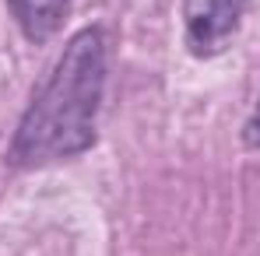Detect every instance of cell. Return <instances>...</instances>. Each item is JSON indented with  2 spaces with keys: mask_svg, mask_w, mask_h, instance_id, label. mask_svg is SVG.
I'll return each instance as SVG.
<instances>
[{
  "mask_svg": "<svg viewBox=\"0 0 260 256\" xmlns=\"http://www.w3.org/2000/svg\"><path fill=\"white\" fill-rule=\"evenodd\" d=\"M106 88V43L102 28H81L46 78L28 113L14 130L7 162L14 169H39L74 158L95 144V116Z\"/></svg>",
  "mask_w": 260,
  "mask_h": 256,
  "instance_id": "1",
  "label": "cell"
},
{
  "mask_svg": "<svg viewBox=\"0 0 260 256\" xmlns=\"http://www.w3.org/2000/svg\"><path fill=\"white\" fill-rule=\"evenodd\" d=\"M246 0H183V28L193 56H215L232 43Z\"/></svg>",
  "mask_w": 260,
  "mask_h": 256,
  "instance_id": "2",
  "label": "cell"
},
{
  "mask_svg": "<svg viewBox=\"0 0 260 256\" xmlns=\"http://www.w3.org/2000/svg\"><path fill=\"white\" fill-rule=\"evenodd\" d=\"M7 7L32 43H46L49 35L60 32L71 11V0H7Z\"/></svg>",
  "mask_w": 260,
  "mask_h": 256,
  "instance_id": "3",
  "label": "cell"
},
{
  "mask_svg": "<svg viewBox=\"0 0 260 256\" xmlns=\"http://www.w3.org/2000/svg\"><path fill=\"white\" fill-rule=\"evenodd\" d=\"M243 140H246V148H253V151H260V102H257V109H253V116L246 120V130H243Z\"/></svg>",
  "mask_w": 260,
  "mask_h": 256,
  "instance_id": "4",
  "label": "cell"
}]
</instances>
